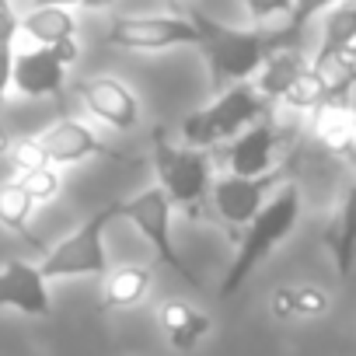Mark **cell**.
<instances>
[{
  "label": "cell",
  "instance_id": "6da1fadb",
  "mask_svg": "<svg viewBox=\"0 0 356 356\" xmlns=\"http://www.w3.org/2000/svg\"><path fill=\"white\" fill-rule=\"evenodd\" d=\"M200 29V49L210 63V74L217 84H248L252 77H259V70L266 67V60L283 49V46H297V39L283 29V32H262V29H231L224 22H213L203 11L189 15Z\"/></svg>",
  "mask_w": 356,
  "mask_h": 356
},
{
  "label": "cell",
  "instance_id": "7a4b0ae2",
  "mask_svg": "<svg viewBox=\"0 0 356 356\" xmlns=\"http://www.w3.org/2000/svg\"><path fill=\"white\" fill-rule=\"evenodd\" d=\"M297 220H300V189H297L293 182H286V186L266 203V210L241 231L238 252H234V259H231V266H227V276H224V283H220V297H234V293L248 283V276L293 234Z\"/></svg>",
  "mask_w": 356,
  "mask_h": 356
},
{
  "label": "cell",
  "instance_id": "3957f363",
  "mask_svg": "<svg viewBox=\"0 0 356 356\" xmlns=\"http://www.w3.org/2000/svg\"><path fill=\"white\" fill-rule=\"evenodd\" d=\"M269 98L255 84H234L224 95H217L207 108L182 119V147L210 150L238 140L255 122L269 119Z\"/></svg>",
  "mask_w": 356,
  "mask_h": 356
},
{
  "label": "cell",
  "instance_id": "277c9868",
  "mask_svg": "<svg viewBox=\"0 0 356 356\" xmlns=\"http://www.w3.org/2000/svg\"><path fill=\"white\" fill-rule=\"evenodd\" d=\"M154 171H157V186L164 189L171 207L186 210L193 217L203 213V203L213 193L207 150L175 147L164 140V133H154Z\"/></svg>",
  "mask_w": 356,
  "mask_h": 356
},
{
  "label": "cell",
  "instance_id": "5b68a950",
  "mask_svg": "<svg viewBox=\"0 0 356 356\" xmlns=\"http://www.w3.org/2000/svg\"><path fill=\"white\" fill-rule=\"evenodd\" d=\"M171 210H175V207H171V200L164 196L161 186H150V189L136 193L133 200H119V217L129 220V224L147 238V245L154 248L157 262H161L164 269H171L175 276H182L193 290H200V286H203L200 276L189 269V262L182 259V252H178V245H175Z\"/></svg>",
  "mask_w": 356,
  "mask_h": 356
},
{
  "label": "cell",
  "instance_id": "8992f818",
  "mask_svg": "<svg viewBox=\"0 0 356 356\" xmlns=\"http://www.w3.org/2000/svg\"><path fill=\"white\" fill-rule=\"evenodd\" d=\"M112 220H119V203H108V207L95 210L74 234H67L56 248H49L46 259L39 262L46 280H60V276H105L108 273L105 231H108Z\"/></svg>",
  "mask_w": 356,
  "mask_h": 356
},
{
  "label": "cell",
  "instance_id": "52a82bcc",
  "mask_svg": "<svg viewBox=\"0 0 356 356\" xmlns=\"http://www.w3.org/2000/svg\"><path fill=\"white\" fill-rule=\"evenodd\" d=\"M105 42L129 53H161L175 46H200V29L193 18L178 15H119L112 18Z\"/></svg>",
  "mask_w": 356,
  "mask_h": 356
},
{
  "label": "cell",
  "instance_id": "ba28073f",
  "mask_svg": "<svg viewBox=\"0 0 356 356\" xmlns=\"http://www.w3.org/2000/svg\"><path fill=\"white\" fill-rule=\"evenodd\" d=\"M290 161L283 168H276L273 175H262V178H241V175H224L213 182V210L220 213V220L231 227V231H245L262 210L266 203L286 186L290 178Z\"/></svg>",
  "mask_w": 356,
  "mask_h": 356
},
{
  "label": "cell",
  "instance_id": "9c48e42d",
  "mask_svg": "<svg viewBox=\"0 0 356 356\" xmlns=\"http://www.w3.org/2000/svg\"><path fill=\"white\" fill-rule=\"evenodd\" d=\"M35 140H39V147H42V154H46V161H49L53 168H56V164H77V161H88V157H108V161L129 164L126 154L112 150L88 122L70 119V115L56 119V122H53L49 129H42Z\"/></svg>",
  "mask_w": 356,
  "mask_h": 356
},
{
  "label": "cell",
  "instance_id": "30bf717a",
  "mask_svg": "<svg viewBox=\"0 0 356 356\" xmlns=\"http://www.w3.org/2000/svg\"><path fill=\"white\" fill-rule=\"evenodd\" d=\"M81 56L77 42L60 46V49H25L15 56V88L29 98H46V95H60L63 81H67V67Z\"/></svg>",
  "mask_w": 356,
  "mask_h": 356
},
{
  "label": "cell",
  "instance_id": "8fae6325",
  "mask_svg": "<svg viewBox=\"0 0 356 356\" xmlns=\"http://www.w3.org/2000/svg\"><path fill=\"white\" fill-rule=\"evenodd\" d=\"M0 307L22 311L29 318H49L53 297H49V280L42 266H32L22 259L0 266Z\"/></svg>",
  "mask_w": 356,
  "mask_h": 356
},
{
  "label": "cell",
  "instance_id": "7c38bea8",
  "mask_svg": "<svg viewBox=\"0 0 356 356\" xmlns=\"http://www.w3.org/2000/svg\"><path fill=\"white\" fill-rule=\"evenodd\" d=\"M77 98L98 122H105L112 129L126 133L140 119V102L119 77H88L77 84Z\"/></svg>",
  "mask_w": 356,
  "mask_h": 356
},
{
  "label": "cell",
  "instance_id": "4fadbf2b",
  "mask_svg": "<svg viewBox=\"0 0 356 356\" xmlns=\"http://www.w3.org/2000/svg\"><path fill=\"white\" fill-rule=\"evenodd\" d=\"M276 150H280V129L273 126V119H262L252 129H245L238 140L224 143L227 168L231 175H241V178H262L283 168L276 161Z\"/></svg>",
  "mask_w": 356,
  "mask_h": 356
},
{
  "label": "cell",
  "instance_id": "5bb4252c",
  "mask_svg": "<svg viewBox=\"0 0 356 356\" xmlns=\"http://www.w3.org/2000/svg\"><path fill=\"white\" fill-rule=\"evenodd\" d=\"M157 321H161V332L168 339V346L175 353H193L203 346V339L213 332V321L207 311L186 304V300H168L161 311H157Z\"/></svg>",
  "mask_w": 356,
  "mask_h": 356
},
{
  "label": "cell",
  "instance_id": "9a60e30c",
  "mask_svg": "<svg viewBox=\"0 0 356 356\" xmlns=\"http://www.w3.org/2000/svg\"><path fill=\"white\" fill-rule=\"evenodd\" d=\"M311 133L325 150H332L335 157L346 161L349 150L356 147V108L349 105V98H332L321 108H314Z\"/></svg>",
  "mask_w": 356,
  "mask_h": 356
},
{
  "label": "cell",
  "instance_id": "2e32d148",
  "mask_svg": "<svg viewBox=\"0 0 356 356\" xmlns=\"http://www.w3.org/2000/svg\"><path fill=\"white\" fill-rule=\"evenodd\" d=\"M269 311L280 321H293V318H325L332 311V293L321 290L318 283H283L273 290L269 297Z\"/></svg>",
  "mask_w": 356,
  "mask_h": 356
},
{
  "label": "cell",
  "instance_id": "e0dca14e",
  "mask_svg": "<svg viewBox=\"0 0 356 356\" xmlns=\"http://www.w3.org/2000/svg\"><path fill=\"white\" fill-rule=\"evenodd\" d=\"M154 286V269L150 266H115L105 273V286H102V307L105 311H126L147 300Z\"/></svg>",
  "mask_w": 356,
  "mask_h": 356
},
{
  "label": "cell",
  "instance_id": "ac0fdd59",
  "mask_svg": "<svg viewBox=\"0 0 356 356\" xmlns=\"http://www.w3.org/2000/svg\"><path fill=\"white\" fill-rule=\"evenodd\" d=\"M311 67H314L311 56H304L297 46H283V49H276V53L266 60V67H262L259 77H255V88H259L269 102H283V95H286Z\"/></svg>",
  "mask_w": 356,
  "mask_h": 356
},
{
  "label": "cell",
  "instance_id": "d6986e66",
  "mask_svg": "<svg viewBox=\"0 0 356 356\" xmlns=\"http://www.w3.org/2000/svg\"><path fill=\"white\" fill-rule=\"evenodd\" d=\"M325 245L332 252V262L339 269V276H349L356 266V178L346 186L339 213L332 220V227L325 231Z\"/></svg>",
  "mask_w": 356,
  "mask_h": 356
},
{
  "label": "cell",
  "instance_id": "ffe728a7",
  "mask_svg": "<svg viewBox=\"0 0 356 356\" xmlns=\"http://www.w3.org/2000/svg\"><path fill=\"white\" fill-rule=\"evenodd\" d=\"M22 32L42 46V49H60V46H70L77 42V22L67 8H32L25 18H22Z\"/></svg>",
  "mask_w": 356,
  "mask_h": 356
},
{
  "label": "cell",
  "instance_id": "44dd1931",
  "mask_svg": "<svg viewBox=\"0 0 356 356\" xmlns=\"http://www.w3.org/2000/svg\"><path fill=\"white\" fill-rule=\"evenodd\" d=\"M32 210H35V200H32V193L22 186V178H8V182H0V227L4 231H11V234H18V238H25L29 245H35V248H42V241L32 234V227H29V220H32Z\"/></svg>",
  "mask_w": 356,
  "mask_h": 356
},
{
  "label": "cell",
  "instance_id": "7402d4cb",
  "mask_svg": "<svg viewBox=\"0 0 356 356\" xmlns=\"http://www.w3.org/2000/svg\"><path fill=\"white\" fill-rule=\"evenodd\" d=\"M353 39H356V0H342L339 8H332V15H328V22H325L321 46H318V53L311 56L314 67H321V63H328L332 56H339Z\"/></svg>",
  "mask_w": 356,
  "mask_h": 356
},
{
  "label": "cell",
  "instance_id": "603a6c76",
  "mask_svg": "<svg viewBox=\"0 0 356 356\" xmlns=\"http://www.w3.org/2000/svg\"><path fill=\"white\" fill-rule=\"evenodd\" d=\"M15 178H22V186L32 193V200H35V207H42V203H53L56 196H60V171L53 168V164H46V168H35V171H29V175H15Z\"/></svg>",
  "mask_w": 356,
  "mask_h": 356
},
{
  "label": "cell",
  "instance_id": "cb8c5ba5",
  "mask_svg": "<svg viewBox=\"0 0 356 356\" xmlns=\"http://www.w3.org/2000/svg\"><path fill=\"white\" fill-rule=\"evenodd\" d=\"M342 0H297L293 4V11H290V18H286V32L297 39L300 32H304V25L318 15V11H328V8H339Z\"/></svg>",
  "mask_w": 356,
  "mask_h": 356
},
{
  "label": "cell",
  "instance_id": "d4e9b609",
  "mask_svg": "<svg viewBox=\"0 0 356 356\" xmlns=\"http://www.w3.org/2000/svg\"><path fill=\"white\" fill-rule=\"evenodd\" d=\"M241 4H245V11H248L252 22H266V18H276V15H286L290 18L297 0H241Z\"/></svg>",
  "mask_w": 356,
  "mask_h": 356
},
{
  "label": "cell",
  "instance_id": "484cf974",
  "mask_svg": "<svg viewBox=\"0 0 356 356\" xmlns=\"http://www.w3.org/2000/svg\"><path fill=\"white\" fill-rule=\"evenodd\" d=\"M18 32H22V18L11 11V4H0V53L15 49Z\"/></svg>",
  "mask_w": 356,
  "mask_h": 356
},
{
  "label": "cell",
  "instance_id": "4316f807",
  "mask_svg": "<svg viewBox=\"0 0 356 356\" xmlns=\"http://www.w3.org/2000/svg\"><path fill=\"white\" fill-rule=\"evenodd\" d=\"M15 49H4L0 53V102L8 98V88H15Z\"/></svg>",
  "mask_w": 356,
  "mask_h": 356
},
{
  "label": "cell",
  "instance_id": "83f0119b",
  "mask_svg": "<svg viewBox=\"0 0 356 356\" xmlns=\"http://www.w3.org/2000/svg\"><path fill=\"white\" fill-rule=\"evenodd\" d=\"M77 4L84 8V0H35V8H67V11L77 8Z\"/></svg>",
  "mask_w": 356,
  "mask_h": 356
},
{
  "label": "cell",
  "instance_id": "f1b7e54d",
  "mask_svg": "<svg viewBox=\"0 0 356 356\" xmlns=\"http://www.w3.org/2000/svg\"><path fill=\"white\" fill-rule=\"evenodd\" d=\"M11 147H15V140H11V133L0 126V154H11Z\"/></svg>",
  "mask_w": 356,
  "mask_h": 356
},
{
  "label": "cell",
  "instance_id": "f546056e",
  "mask_svg": "<svg viewBox=\"0 0 356 356\" xmlns=\"http://www.w3.org/2000/svg\"><path fill=\"white\" fill-rule=\"evenodd\" d=\"M112 0H84V8H108Z\"/></svg>",
  "mask_w": 356,
  "mask_h": 356
},
{
  "label": "cell",
  "instance_id": "4dcf8cb0",
  "mask_svg": "<svg viewBox=\"0 0 356 356\" xmlns=\"http://www.w3.org/2000/svg\"><path fill=\"white\" fill-rule=\"evenodd\" d=\"M0 4H11V0H0Z\"/></svg>",
  "mask_w": 356,
  "mask_h": 356
}]
</instances>
